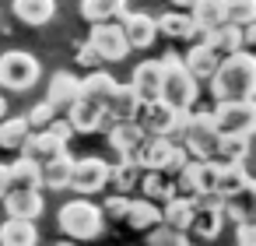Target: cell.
Returning a JSON list of instances; mask_svg holds the SVG:
<instances>
[{
	"label": "cell",
	"instance_id": "9a60e30c",
	"mask_svg": "<svg viewBox=\"0 0 256 246\" xmlns=\"http://www.w3.org/2000/svg\"><path fill=\"white\" fill-rule=\"evenodd\" d=\"M4 207H8V218L36 221L46 211V200H42V190H11L4 197Z\"/></svg>",
	"mask_w": 256,
	"mask_h": 246
},
{
	"label": "cell",
	"instance_id": "4fadbf2b",
	"mask_svg": "<svg viewBox=\"0 0 256 246\" xmlns=\"http://www.w3.org/2000/svg\"><path fill=\"white\" fill-rule=\"evenodd\" d=\"M144 141H148V134L134 120H116L109 127V144H112V151H120V158H137Z\"/></svg>",
	"mask_w": 256,
	"mask_h": 246
},
{
	"label": "cell",
	"instance_id": "3957f363",
	"mask_svg": "<svg viewBox=\"0 0 256 246\" xmlns=\"http://www.w3.org/2000/svg\"><path fill=\"white\" fill-rule=\"evenodd\" d=\"M162 102H168L172 109H193L196 95H200V81L190 78V71L182 67V57L176 53H165L162 57Z\"/></svg>",
	"mask_w": 256,
	"mask_h": 246
},
{
	"label": "cell",
	"instance_id": "5bb4252c",
	"mask_svg": "<svg viewBox=\"0 0 256 246\" xmlns=\"http://www.w3.org/2000/svg\"><path fill=\"white\" fill-rule=\"evenodd\" d=\"M22 155H28V158H36V162L42 165V162H50V158L67 155V141H60L50 127H46V130H32L28 141H25V148H22Z\"/></svg>",
	"mask_w": 256,
	"mask_h": 246
},
{
	"label": "cell",
	"instance_id": "d590c367",
	"mask_svg": "<svg viewBox=\"0 0 256 246\" xmlns=\"http://www.w3.org/2000/svg\"><path fill=\"white\" fill-rule=\"evenodd\" d=\"M249 155V137H218V151L214 158L224 165H242Z\"/></svg>",
	"mask_w": 256,
	"mask_h": 246
},
{
	"label": "cell",
	"instance_id": "7c38bea8",
	"mask_svg": "<svg viewBox=\"0 0 256 246\" xmlns=\"http://www.w3.org/2000/svg\"><path fill=\"white\" fill-rule=\"evenodd\" d=\"M78 99H81V78H78V74H67V71H56V74L50 78L46 102L60 113V109H70Z\"/></svg>",
	"mask_w": 256,
	"mask_h": 246
},
{
	"label": "cell",
	"instance_id": "ba28073f",
	"mask_svg": "<svg viewBox=\"0 0 256 246\" xmlns=\"http://www.w3.org/2000/svg\"><path fill=\"white\" fill-rule=\"evenodd\" d=\"M88 50L98 57V60H106V64H120V60H126V53H130V46H126V39H123V29L120 25H92V36H88Z\"/></svg>",
	"mask_w": 256,
	"mask_h": 246
},
{
	"label": "cell",
	"instance_id": "ac0fdd59",
	"mask_svg": "<svg viewBox=\"0 0 256 246\" xmlns=\"http://www.w3.org/2000/svg\"><path fill=\"white\" fill-rule=\"evenodd\" d=\"M176 148H179V144H176L172 137H148V141L140 144V151H137L134 162L140 165V172H144V169H158V172H162V169L168 165V158L176 155Z\"/></svg>",
	"mask_w": 256,
	"mask_h": 246
},
{
	"label": "cell",
	"instance_id": "484cf974",
	"mask_svg": "<svg viewBox=\"0 0 256 246\" xmlns=\"http://www.w3.org/2000/svg\"><path fill=\"white\" fill-rule=\"evenodd\" d=\"M8 169H11V190H42V172L36 158L18 155Z\"/></svg>",
	"mask_w": 256,
	"mask_h": 246
},
{
	"label": "cell",
	"instance_id": "1f68e13d",
	"mask_svg": "<svg viewBox=\"0 0 256 246\" xmlns=\"http://www.w3.org/2000/svg\"><path fill=\"white\" fill-rule=\"evenodd\" d=\"M70 169H74V158H70V155H60V158L42 162V165H39L42 186H46V190H67V186H70Z\"/></svg>",
	"mask_w": 256,
	"mask_h": 246
},
{
	"label": "cell",
	"instance_id": "ab89813d",
	"mask_svg": "<svg viewBox=\"0 0 256 246\" xmlns=\"http://www.w3.org/2000/svg\"><path fill=\"white\" fill-rule=\"evenodd\" d=\"M126 207H130V197H123V193H112V197L106 200L102 214H106V218H126Z\"/></svg>",
	"mask_w": 256,
	"mask_h": 246
},
{
	"label": "cell",
	"instance_id": "6da1fadb",
	"mask_svg": "<svg viewBox=\"0 0 256 246\" xmlns=\"http://www.w3.org/2000/svg\"><path fill=\"white\" fill-rule=\"evenodd\" d=\"M210 95L218 102H252L256 99V57L252 53H232L218 64L210 78Z\"/></svg>",
	"mask_w": 256,
	"mask_h": 246
},
{
	"label": "cell",
	"instance_id": "836d02e7",
	"mask_svg": "<svg viewBox=\"0 0 256 246\" xmlns=\"http://www.w3.org/2000/svg\"><path fill=\"white\" fill-rule=\"evenodd\" d=\"M32 127L25 116H8V120H0V148L4 151H22L25 141H28Z\"/></svg>",
	"mask_w": 256,
	"mask_h": 246
},
{
	"label": "cell",
	"instance_id": "f35d334b",
	"mask_svg": "<svg viewBox=\"0 0 256 246\" xmlns=\"http://www.w3.org/2000/svg\"><path fill=\"white\" fill-rule=\"evenodd\" d=\"M148 246H186V235L176 232V228H168V225H158V228H151Z\"/></svg>",
	"mask_w": 256,
	"mask_h": 246
},
{
	"label": "cell",
	"instance_id": "8d00e7d4",
	"mask_svg": "<svg viewBox=\"0 0 256 246\" xmlns=\"http://www.w3.org/2000/svg\"><path fill=\"white\" fill-rule=\"evenodd\" d=\"M224 11H228V25L235 29L256 25V0H224Z\"/></svg>",
	"mask_w": 256,
	"mask_h": 246
},
{
	"label": "cell",
	"instance_id": "b9f144b4",
	"mask_svg": "<svg viewBox=\"0 0 256 246\" xmlns=\"http://www.w3.org/2000/svg\"><path fill=\"white\" fill-rule=\"evenodd\" d=\"M242 53H252L256 57V25H246L242 29Z\"/></svg>",
	"mask_w": 256,
	"mask_h": 246
},
{
	"label": "cell",
	"instance_id": "74e56055",
	"mask_svg": "<svg viewBox=\"0 0 256 246\" xmlns=\"http://www.w3.org/2000/svg\"><path fill=\"white\" fill-rule=\"evenodd\" d=\"M25 120H28V127H32V130H46V127L56 120V109H53V106L42 99V102H36V106L25 113Z\"/></svg>",
	"mask_w": 256,
	"mask_h": 246
},
{
	"label": "cell",
	"instance_id": "ee69618b",
	"mask_svg": "<svg viewBox=\"0 0 256 246\" xmlns=\"http://www.w3.org/2000/svg\"><path fill=\"white\" fill-rule=\"evenodd\" d=\"M246 197H249V214H252V221H256V179L249 183V190H246Z\"/></svg>",
	"mask_w": 256,
	"mask_h": 246
},
{
	"label": "cell",
	"instance_id": "8992f818",
	"mask_svg": "<svg viewBox=\"0 0 256 246\" xmlns=\"http://www.w3.org/2000/svg\"><path fill=\"white\" fill-rule=\"evenodd\" d=\"M214 123L221 137H252L256 134V99L252 102H218Z\"/></svg>",
	"mask_w": 256,
	"mask_h": 246
},
{
	"label": "cell",
	"instance_id": "d6a6232c",
	"mask_svg": "<svg viewBox=\"0 0 256 246\" xmlns=\"http://www.w3.org/2000/svg\"><path fill=\"white\" fill-rule=\"evenodd\" d=\"M193 204H196V200H193ZM221 225H224L221 207H196V218H193L190 232H193L200 242H210V239H218V235H221Z\"/></svg>",
	"mask_w": 256,
	"mask_h": 246
},
{
	"label": "cell",
	"instance_id": "83f0119b",
	"mask_svg": "<svg viewBox=\"0 0 256 246\" xmlns=\"http://www.w3.org/2000/svg\"><path fill=\"white\" fill-rule=\"evenodd\" d=\"M126 15V0H81V18L92 25H106Z\"/></svg>",
	"mask_w": 256,
	"mask_h": 246
},
{
	"label": "cell",
	"instance_id": "f546056e",
	"mask_svg": "<svg viewBox=\"0 0 256 246\" xmlns=\"http://www.w3.org/2000/svg\"><path fill=\"white\" fill-rule=\"evenodd\" d=\"M154 25H158V36H165V39H196L200 36V29L193 25V18L190 15H179V11L162 15Z\"/></svg>",
	"mask_w": 256,
	"mask_h": 246
},
{
	"label": "cell",
	"instance_id": "4316f807",
	"mask_svg": "<svg viewBox=\"0 0 256 246\" xmlns=\"http://www.w3.org/2000/svg\"><path fill=\"white\" fill-rule=\"evenodd\" d=\"M130 228H137V232H151V228H158L162 225V204H151V200H130V207H126V218H123Z\"/></svg>",
	"mask_w": 256,
	"mask_h": 246
},
{
	"label": "cell",
	"instance_id": "7a4b0ae2",
	"mask_svg": "<svg viewBox=\"0 0 256 246\" xmlns=\"http://www.w3.org/2000/svg\"><path fill=\"white\" fill-rule=\"evenodd\" d=\"M56 225H60V232H64L70 242H88V239H98V235H102L106 214H102V207L92 204L88 197H74V200L60 204Z\"/></svg>",
	"mask_w": 256,
	"mask_h": 246
},
{
	"label": "cell",
	"instance_id": "5b68a950",
	"mask_svg": "<svg viewBox=\"0 0 256 246\" xmlns=\"http://www.w3.org/2000/svg\"><path fill=\"white\" fill-rule=\"evenodd\" d=\"M42 67L32 53L25 50H8V53H0V88H8V92H28L36 81H39Z\"/></svg>",
	"mask_w": 256,
	"mask_h": 246
},
{
	"label": "cell",
	"instance_id": "7dc6e473",
	"mask_svg": "<svg viewBox=\"0 0 256 246\" xmlns=\"http://www.w3.org/2000/svg\"><path fill=\"white\" fill-rule=\"evenodd\" d=\"M0 120H8V99L0 95Z\"/></svg>",
	"mask_w": 256,
	"mask_h": 246
},
{
	"label": "cell",
	"instance_id": "30bf717a",
	"mask_svg": "<svg viewBox=\"0 0 256 246\" xmlns=\"http://www.w3.org/2000/svg\"><path fill=\"white\" fill-rule=\"evenodd\" d=\"M162 81H165L162 60H144V64L134 67L130 88L137 92V99H140V106H144V102H158V99H162Z\"/></svg>",
	"mask_w": 256,
	"mask_h": 246
},
{
	"label": "cell",
	"instance_id": "2e32d148",
	"mask_svg": "<svg viewBox=\"0 0 256 246\" xmlns=\"http://www.w3.org/2000/svg\"><path fill=\"white\" fill-rule=\"evenodd\" d=\"M67 123H70L74 134H95V130L106 123V106L88 102V99H78V102L67 109Z\"/></svg>",
	"mask_w": 256,
	"mask_h": 246
},
{
	"label": "cell",
	"instance_id": "c3c4849f",
	"mask_svg": "<svg viewBox=\"0 0 256 246\" xmlns=\"http://www.w3.org/2000/svg\"><path fill=\"white\" fill-rule=\"evenodd\" d=\"M56 246H78V242H56Z\"/></svg>",
	"mask_w": 256,
	"mask_h": 246
},
{
	"label": "cell",
	"instance_id": "d6986e66",
	"mask_svg": "<svg viewBox=\"0 0 256 246\" xmlns=\"http://www.w3.org/2000/svg\"><path fill=\"white\" fill-rule=\"evenodd\" d=\"M204 46H207L218 60H224V57H232V53H242V29H235V25L224 22V25L204 32Z\"/></svg>",
	"mask_w": 256,
	"mask_h": 246
},
{
	"label": "cell",
	"instance_id": "8fae6325",
	"mask_svg": "<svg viewBox=\"0 0 256 246\" xmlns=\"http://www.w3.org/2000/svg\"><path fill=\"white\" fill-rule=\"evenodd\" d=\"M120 29H123V39H126L130 50H148V46L158 39L154 18H148V15H140V11H126V15L120 18Z\"/></svg>",
	"mask_w": 256,
	"mask_h": 246
},
{
	"label": "cell",
	"instance_id": "bcb514c9",
	"mask_svg": "<svg viewBox=\"0 0 256 246\" xmlns=\"http://www.w3.org/2000/svg\"><path fill=\"white\" fill-rule=\"evenodd\" d=\"M95 60H98V57H95V53L88 50V43H84V46H81V64H95Z\"/></svg>",
	"mask_w": 256,
	"mask_h": 246
},
{
	"label": "cell",
	"instance_id": "d4e9b609",
	"mask_svg": "<svg viewBox=\"0 0 256 246\" xmlns=\"http://www.w3.org/2000/svg\"><path fill=\"white\" fill-rule=\"evenodd\" d=\"M116 78L109 74V71H92L88 78H81V99H88V102H98V106H106L109 99H112V92H116Z\"/></svg>",
	"mask_w": 256,
	"mask_h": 246
},
{
	"label": "cell",
	"instance_id": "e0dca14e",
	"mask_svg": "<svg viewBox=\"0 0 256 246\" xmlns=\"http://www.w3.org/2000/svg\"><path fill=\"white\" fill-rule=\"evenodd\" d=\"M249 183H252V179H249L246 165H224V162H221V172H218V183H214V190H210V193H218V197L228 204V200L246 197Z\"/></svg>",
	"mask_w": 256,
	"mask_h": 246
},
{
	"label": "cell",
	"instance_id": "9c48e42d",
	"mask_svg": "<svg viewBox=\"0 0 256 246\" xmlns=\"http://www.w3.org/2000/svg\"><path fill=\"white\" fill-rule=\"evenodd\" d=\"M172 120H176V109L168 102H144L134 116V123L148 134V137H172Z\"/></svg>",
	"mask_w": 256,
	"mask_h": 246
},
{
	"label": "cell",
	"instance_id": "7bdbcfd3",
	"mask_svg": "<svg viewBox=\"0 0 256 246\" xmlns=\"http://www.w3.org/2000/svg\"><path fill=\"white\" fill-rule=\"evenodd\" d=\"M8 193H11V169L0 165V200H4Z\"/></svg>",
	"mask_w": 256,
	"mask_h": 246
},
{
	"label": "cell",
	"instance_id": "cb8c5ba5",
	"mask_svg": "<svg viewBox=\"0 0 256 246\" xmlns=\"http://www.w3.org/2000/svg\"><path fill=\"white\" fill-rule=\"evenodd\" d=\"M36 242H39L36 221H22V218L0 221V246H36Z\"/></svg>",
	"mask_w": 256,
	"mask_h": 246
},
{
	"label": "cell",
	"instance_id": "603a6c76",
	"mask_svg": "<svg viewBox=\"0 0 256 246\" xmlns=\"http://www.w3.org/2000/svg\"><path fill=\"white\" fill-rule=\"evenodd\" d=\"M137 190L144 193V200H151V204H168L176 193H172V179L165 176V172H158V169H144L140 172V179H137Z\"/></svg>",
	"mask_w": 256,
	"mask_h": 246
},
{
	"label": "cell",
	"instance_id": "60d3db41",
	"mask_svg": "<svg viewBox=\"0 0 256 246\" xmlns=\"http://www.w3.org/2000/svg\"><path fill=\"white\" fill-rule=\"evenodd\" d=\"M235 246H256V221L235 228Z\"/></svg>",
	"mask_w": 256,
	"mask_h": 246
},
{
	"label": "cell",
	"instance_id": "44dd1931",
	"mask_svg": "<svg viewBox=\"0 0 256 246\" xmlns=\"http://www.w3.org/2000/svg\"><path fill=\"white\" fill-rule=\"evenodd\" d=\"M11 11H14V18H18L22 25L39 29V25L53 22V15H56V0H14Z\"/></svg>",
	"mask_w": 256,
	"mask_h": 246
},
{
	"label": "cell",
	"instance_id": "52a82bcc",
	"mask_svg": "<svg viewBox=\"0 0 256 246\" xmlns=\"http://www.w3.org/2000/svg\"><path fill=\"white\" fill-rule=\"evenodd\" d=\"M109 172H112V165L106 158H95V155L92 158H74L67 190H74V193H98V190L109 186Z\"/></svg>",
	"mask_w": 256,
	"mask_h": 246
},
{
	"label": "cell",
	"instance_id": "ffe728a7",
	"mask_svg": "<svg viewBox=\"0 0 256 246\" xmlns=\"http://www.w3.org/2000/svg\"><path fill=\"white\" fill-rule=\"evenodd\" d=\"M218 64H221V60H218L204 43H196V46H190V50L182 53V67L190 71L193 81H210L214 71H218Z\"/></svg>",
	"mask_w": 256,
	"mask_h": 246
},
{
	"label": "cell",
	"instance_id": "e575fe53",
	"mask_svg": "<svg viewBox=\"0 0 256 246\" xmlns=\"http://www.w3.org/2000/svg\"><path fill=\"white\" fill-rule=\"evenodd\" d=\"M137 179H140V165H137L134 158H123V162L112 165V172H109V186H112L116 193H123V197L137 186Z\"/></svg>",
	"mask_w": 256,
	"mask_h": 246
},
{
	"label": "cell",
	"instance_id": "f6af8a7d",
	"mask_svg": "<svg viewBox=\"0 0 256 246\" xmlns=\"http://www.w3.org/2000/svg\"><path fill=\"white\" fill-rule=\"evenodd\" d=\"M168 4H172L176 11H193V4H196V0H168Z\"/></svg>",
	"mask_w": 256,
	"mask_h": 246
},
{
	"label": "cell",
	"instance_id": "681fc988",
	"mask_svg": "<svg viewBox=\"0 0 256 246\" xmlns=\"http://www.w3.org/2000/svg\"><path fill=\"white\" fill-rule=\"evenodd\" d=\"M186 246H200V242H186Z\"/></svg>",
	"mask_w": 256,
	"mask_h": 246
},
{
	"label": "cell",
	"instance_id": "277c9868",
	"mask_svg": "<svg viewBox=\"0 0 256 246\" xmlns=\"http://www.w3.org/2000/svg\"><path fill=\"white\" fill-rule=\"evenodd\" d=\"M218 123H214V109H190V127L182 134V148L190 158L207 162L218 151Z\"/></svg>",
	"mask_w": 256,
	"mask_h": 246
},
{
	"label": "cell",
	"instance_id": "7402d4cb",
	"mask_svg": "<svg viewBox=\"0 0 256 246\" xmlns=\"http://www.w3.org/2000/svg\"><path fill=\"white\" fill-rule=\"evenodd\" d=\"M193 218H196V204L190 197H172L168 204H162V225H168V228H176L182 235L190 232Z\"/></svg>",
	"mask_w": 256,
	"mask_h": 246
},
{
	"label": "cell",
	"instance_id": "4dcf8cb0",
	"mask_svg": "<svg viewBox=\"0 0 256 246\" xmlns=\"http://www.w3.org/2000/svg\"><path fill=\"white\" fill-rule=\"evenodd\" d=\"M137 109H140L137 92H134L130 85H116L112 99L106 102V116H112V120H134V116H137Z\"/></svg>",
	"mask_w": 256,
	"mask_h": 246
},
{
	"label": "cell",
	"instance_id": "f1b7e54d",
	"mask_svg": "<svg viewBox=\"0 0 256 246\" xmlns=\"http://www.w3.org/2000/svg\"><path fill=\"white\" fill-rule=\"evenodd\" d=\"M190 18H193V25H196L200 32H210V29L224 25V22H228L224 0H196L193 11H190Z\"/></svg>",
	"mask_w": 256,
	"mask_h": 246
}]
</instances>
